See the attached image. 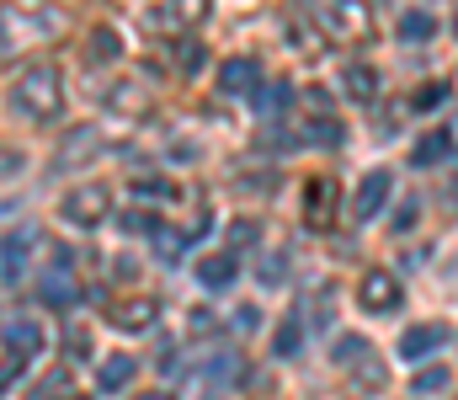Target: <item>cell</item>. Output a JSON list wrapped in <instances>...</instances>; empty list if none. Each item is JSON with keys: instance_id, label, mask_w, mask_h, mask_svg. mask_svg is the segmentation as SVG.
Returning <instances> with one entry per match:
<instances>
[{"instance_id": "cell-23", "label": "cell", "mask_w": 458, "mask_h": 400, "mask_svg": "<svg viewBox=\"0 0 458 400\" xmlns=\"http://www.w3.org/2000/svg\"><path fill=\"white\" fill-rule=\"evenodd\" d=\"M21 363H27V358H16V353H5V358H0V390H5V385L21 374Z\"/></svg>"}, {"instance_id": "cell-14", "label": "cell", "mask_w": 458, "mask_h": 400, "mask_svg": "<svg viewBox=\"0 0 458 400\" xmlns=\"http://www.w3.org/2000/svg\"><path fill=\"white\" fill-rule=\"evenodd\" d=\"M342 91L346 97H357V102H368V97L378 91V75H373L368 64H346L342 70Z\"/></svg>"}, {"instance_id": "cell-31", "label": "cell", "mask_w": 458, "mask_h": 400, "mask_svg": "<svg viewBox=\"0 0 458 400\" xmlns=\"http://www.w3.org/2000/svg\"><path fill=\"white\" fill-rule=\"evenodd\" d=\"M139 400H171V396H139Z\"/></svg>"}, {"instance_id": "cell-7", "label": "cell", "mask_w": 458, "mask_h": 400, "mask_svg": "<svg viewBox=\"0 0 458 400\" xmlns=\"http://www.w3.org/2000/svg\"><path fill=\"white\" fill-rule=\"evenodd\" d=\"M389 187H394V176H389V171H368V176H362V187H357V198H352V214H357V219H378V209H384Z\"/></svg>"}, {"instance_id": "cell-6", "label": "cell", "mask_w": 458, "mask_h": 400, "mask_svg": "<svg viewBox=\"0 0 458 400\" xmlns=\"http://www.w3.org/2000/svg\"><path fill=\"white\" fill-rule=\"evenodd\" d=\"M107 320L117 331H144L160 320V304L155 299H117V304H107Z\"/></svg>"}, {"instance_id": "cell-17", "label": "cell", "mask_w": 458, "mask_h": 400, "mask_svg": "<svg viewBox=\"0 0 458 400\" xmlns=\"http://www.w3.org/2000/svg\"><path fill=\"white\" fill-rule=\"evenodd\" d=\"M400 32H405V43H427V38L437 32V21H432L427 11H416V16H405V21H400Z\"/></svg>"}, {"instance_id": "cell-29", "label": "cell", "mask_w": 458, "mask_h": 400, "mask_svg": "<svg viewBox=\"0 0 458 400\" xmlns=\"http://www.w3.org/2000/svg\"><path fill=\"white\" fill-rule=\"evenodd\" d=\"M229 241H234V246H250V241H256V225H234Z\"/></svg>"}, {"instance_id": "cell-18", "label": "cell", "mask_w": 458, "mask_h": 400, "mask_svg": "<svg viewBox=\"0 0 458 400\" xmlns=\"http://www.w3.org/2000/svg\"><path fill=\"white\" fill-rule=\"evenodd\" d=\"M443 102H448V86H443V81H427V86L411 97V107H416V113H432V107H443Z\"/></svg>"}, {"instance_id": "cell-11", "label": "cell", "mask_w": 458, "mask_h": 400, "mask_svg": "<svg viewBox=\"0 0 458 400\" xmlns=\"http://www.w3.org/2000/svg\"><path fill=\"white\" fill-rule=\"evenodd\" d=\"M5 347H11L16 358H32V353L43 347V326H38V320L11 315V320H5Z\"/></svg>"}, {"instance_id": "cell-10", "label": "cell", "mask_w": 458, "mask_h": 400, "mask_svg": "<svg viewBox=\"0 0 458 400\" xmlns=\"http://www.w3.org/2000/svg\"><path fill=\"white\" fill-rule=\"evenodd\" d=\"M97 149H102V133H97V129H75L70 139H64V144H59L54 166H59V171H64V166H86Z\"/></svg>"}, {"instance_id": "cell-15", "label": "cell", "mask_w": 458, "mask_h": 400, "mask_svg": "<svg viewBox=\"0 0 458 400\" xmlns=\"http://www.w3.org/2000/svg\"><path fill=\"white\" fill-rule=\"evenodd\" d=\"M234 272H240V262H234V257H203V262H198V283L225 288V283H234Z\"/></svg>"}, {"instance_id": "cell-16", "label": "cell", "mask_w": 458, "mask_h": 400, "mask_svg": "<svg viewBox=\"0 0 458 400\" xmlns=\"http://www.w3.org/2000/svg\"><path fill=\"white\" fill-rule=\"evenodd\" d=\"M133 374H139V363H133V358H107V363H102V385H107V390H123Z\"/></svg>"}, {"instance_id": "cell-20", "label": "cell", "mask_w": 458, "mask_h": 400, "mask_svg": "<svg viewBox=\"0 0 458 400\" xmlns=\"http://www.w3.org/2000/svg\"><path fill=\"white\" fill-rule=\"evenodd\" d=\"M411 390H416V396H437V390H448V369H427V374H416Z\"/></svg>"}, {"instance_id": "cell-22", "label": "cell", "mask_w": 458, "mask_h": 400, "mask_svg": "<svg viewBox=\"0 0 458 400\" xmlns=\"http://www.w3.org/2000/svg\"><path fill=\"white\" fill-rule=\"evenodd\" d=\"M277 353L288 358V353H299V320H288L283 331H277Z\"/></svg>"}, {"instance_id": "cell-8", "label": "cell", "mask_w": 458, "mask_h": 400, "mask_svg": "<svg viewBox=\"0 0 458 400\" xmlns=\"http://www.w3.org/2000/svg\"><path fill=\"white\" fill-rule=\"evenodd\" d=\"M331 214H336V182L331 176H310V187H304V219L310 225H331Z\"/></svg>"}, {"instance_id": "cell-2", "label": "cell", "mask_w": 458, "mask_h": 400, "mask_svg": "<svg viewBox=\"0 0 458 400\" xmlns=\"http://www.w3.org/2000/svg\"><path fill=\"white\" fill-rule=\"evenodd\" d=\"M107 209H113V192H107L102 182H86V187H75V192L64 198V219H70V225H81V230L102 225V219H107Z\"/></svg>"}, {"instance_id": "cell-19", "label": "cell", "mask_w": 458, "mask_h": 400, "mask_svg": "<svg viewBox=\"0 0 458 400\" xmlns=\"http://www.w3.org/2000/svg\"><path fill=\"white\" fill-rule=\"evenodd\" d=\"M123 54V43H117V32H107V27H97L91 32V59L102 64V59H117Z\"/></svg>"}, {"instance_id": "cell-9", "label": "cell", "mask_w": 458, "mask_h": 400, "mask_svg": "<svg viewBox=\"0 0 458 400\" xmlns=\"http://www.w3.org/2000/svg\"><path fill=\"white\" fill-rule=\"evenodd\" d=\"M219 86H225L229 97H256V86H261V64H256V59H229L225 70H219Z\"/></svg>"}, {"instance_id": "cell-5", "label": "cell", "mask_w": 458, "mask_h": 400, "mask_svg": "<svg viewBox=\"0 0 458 400\" xmlns=\"http://www.w3.org/2000/svg\"><path fill=\"white\" fill-rule=\"evenodd\" d=\"M443 342H448V326H443V320L411 326V331L400 336V358H405V363H416V358H432V353H437Z\"/></svg>"}, {"instance_id": "cell-13", "label": "cell", "mask_w": 458, "mask_h": 400, "mask_svg": "<svg viewBox=\"0 0 458 400\" xmlns=\"http://www.w3.org/2000/svg\"><path fill=\"white\" fill-rule=\"evenodd\" d=\"M448 149H454V133H448V129H432L427 139H416V149H411V166H437Z\"/></svg>"}, {"instance_id": "cell-4", "label": "cell", "mask_w": 458, "mask_h": 400, "mask_svg": "<svg viewBox=\"0 0 458 400\" xmlns=\"http://www.w3.org/2000/svg\"><path fill=\"white\" fill-rule=\"evenodd\" d=\"M32 246H38V230H32V225L11 230V235L0 241V283H16V277H21V267H27V257H32Z\"/></svg>"}, {"instance_id": "cell-12", "label": "cell", "mask_w": 458, "mask_h": 400, "mask_svg": "<svg viewBox=\"0 0 458 400\" xmlns=\"http://www.w3.org/2000/svg\"><path fill=\"white\" fill-rule=\"evenodd\" d=\"M43 299L48 304H75V272H70V262H54L43 272Z\"/></svg>"}, {"instance_id": "cell-28", "label": "cell", "mask_w": 458, "mask_h": 400, "mask_svg": "<svg viewBox=\"0 0 458 400\" xmlns=\"http://www.w3.org/2000/svg\"><path fill=\"white\" fill-rule=\"evenodd\" d=\"M123 230H155V219L149 214H123Z\"/></svg>"}, {"instance_id": "cell-32", "label": "cell", "mask_w": 458, "mask_h": 400, "mask_svg": "<svg viewBox=\"0 0 458 400\" xmlns=\"http://www.w3.org/2000/svg\"><path fill=\"white\" fill-rule=\"evenodd\" d=\"M454 32H458V16H454Z\"/></svg>"}, {"instance_id": "cell-26", "label": "cell", "mask_w": 458, "mask_h": 400, "mask_svg": "<svg viewBox=\"0 0 458 400\" xmlns=\"http://www.w3.org/2000/svg\"><path fill=\"white\" fill-rule=\"evenodd\" d=\"M357 353H362V342H357V336H342V342H336V358H342V363H352Z\"/></svg>"}, {"instance_id": "cell-3", "label": "cell", "mask_w": 458, "mask_h": 400, "mask_svg": "<svg viewBox=\"0 0 458 400\" xmlns=\"http://www.w3.org/2000/svg\"><path fill=\"white\" fill-rule=\"evenodd\" d=\"M357 299H362V310L389 315V310H400V277H394V272H384V267H368V272H362V283H357Z\"/></svg>"}, {"instance_id": "cell-30", "label": "cell", "mask_w": 458, "mask_h": 400, "mask_svg": "<svg viewBox=\"0 0 458 400\" xmlns=\"http://www.w3.org/2000/svg\"><path fill=\"white\" fill-rule=\"evenodd\" d=\"M405 225H416V203H400V219H394V230H405Z\"/></svg>"}, {"instance_id": "cell-1", "label": "cell", "mask_w": 458, "mask_h": 400, "mask_svg": "<svg viewBox=\"0 0 458 400\" xmlns=\"http://www.w3.org/2000/svg\"><path fill=\"white\" fill-rule=\"evenodd\" d=\"M59 107H64L59 70H54V64H32V70L16 81V113L32 118V123H48V118H59Z\"/></svg>"}, {"instance_id": "cell-21", "label": "cell", "mask_w": 458, "mask_h": 400, "mask_svg": "<svg viewBox=\"0 0 458 400\" xmlns=\"http://www.w3.org/2000/svg\"><path fill=\"white\" fill-rule=\"evenodd\" d=\"M310 144H342V123H310Z\"/></svg>"}, {"instance_id": "cell-27", "label": "cell", "mask_w": 458, "mask_h": 400, "mask_svg": "<svg viewBox=\"0 0 458 400\" xmlns=\"http://www.w3.org/2000/svg\"><path fill=\"white\" fill-rule=\"evenodd\" d=\"M139 198H171V187L165 182H139Z\"/></svg>"}, {"instance_id": "cell-24", "label": "cell", "mask_w": 458, "mask_h": 400, "mask_svg": "<svg viewBox=\"0 0 458 400\" xmlns=\"http://www.w3.org/2000/svg\"><path fill=\"white\" fill-rule=\"evenodd\" d=\"M261 107H267V113H277V107H288V86H267V97H261Z\"/></svg>"}, {"instance_id": "cell-25", "label": "cell", "mask_w": 458, "mask_h": 400, "mask_svg": "<svg viewBox=\"0 0 458 400\" xmlns=\"http://www.w3.org/2000/svg\"><path fill=\"white\" fill-rule=\"evenodd\" d=\"M16 171H21V155H16V149H0V182L16 176Z\"/></svg>"}]
</instances>
